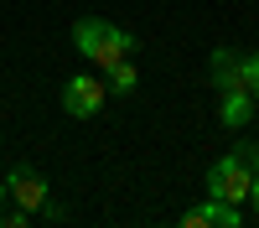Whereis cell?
Here are the masks:
<instances>
[{
    "instance_id": "1",
    "label": "cell",
    "mask_w": 259,
    "mask_h": 228,
    "mask_svg": "<svg viewBox=\"0 0 259 228\" xmlns=\"http://www.w3.org/2000/svg\"><path fill=\"white\" fill-rule=\"evenodd\" d=\"M73 47L94 62V68H104L109 73L114 62H124L130 52H135V36L130 31H119V26H109V21H99V16H83L78 26H73Z\"/></svg>"
},
{
    "instance_id": "2",
    "label": "cell",
    "mask_w": 259,
    "mask_h": 228,
    "mask_svg": "<svg viewBox=\"0 0 259 228\" xmlns=\"http://www.w3.org/2000/svg\"><path fill=\"white\" fill-rule=\"evenodd\" d=\"M249 187H254V171H249V161L233 151V156H223L218 166L207 171V197H218V202H249Z\"/></svg>"
},
{
    "instance_id": "3",
    "label": "cell",
    "mask_w": 259,
    "mask_h": 228,
    "mask_svg": "<svg viewBox=\"0 0 259 228\" xmlns=\"http://www.w3.org/2000/svg\"><path fill=\"white\" fill-rule=\"evenodd\" d=\"M62 109H68L73 119H94L104 109V78H68L62 83Z\"/></svg>"
},
{
    "instance_id": "4",
    "label": "cell",
    "mask_w": 259,
    "mask_h": 228,
    "mask_svg": "<svg viewBox=\"0 0 259 228\" xmlns=\"http://www.w3.org/2000/svg\"><path fill=\"white\" fill-rule=\"evenodd\" d=\"M6 192H11L16 207H26V213H41V207H47V181H41V171H31V166H11Z\"/></svg>"
},
{
    "instance_id": "5",
    "label": "cell",
    "mask_w": 259,
    "mask_h": 228,
    "mask_svg": "<svg viewBox=\"0 0 259 228\" xmlns=\"http://www.w3.org/2000/svg\"><path fill=\"white\" fill-rule=\"evenodd\" d=\"M182 223H187V228H239L244 213H239L233 202H218V197H212V202H202V207H187Z\"/></svg>"
},
{
    "instance_id": "6",
    "label": "cell",
    "mask_w": 259,
    "mask_h": 228,
    "mask_svg": "<svg viewBox=\"0 0 259 228\" xmlns=\"http://www.w3.org/2000/svg\"><path fill=\"white\" fill-rule=\"evenodd\" d=\"M212 88L228 94V88H244V57L233 47H218L212 52Z\"/></svg>"
},
{
    "instance_id": "7",
    "label": "cell",
    "mask_w": 259,
    "mask_h": 228,
    "mask_svg": "<svg viewBox=\"0 0 259 228\" xmlns=\"http://www.w3.org/2000/svg\"><path fill=\"white\" fill-rule=\"evenodd\" d=\"M254 94L249 88H228L223 94V124H228V130H239V124H249V114H254Z\"/></svg>"
},
{
    "instance_id": "8",
    "label": "cell",
    "mask_w": 259,
    "mask_h": 228,
    "mask_svg": "<svg viewBox=\"0 0 259 228\" xmlns=\"http://www.w3.org/2000/svg\"><path fill=\"white\" fill-rule=\"evenodd\" d=\"M109 88H119V94H135V88H140V73L130 68V57L109 68Z\"/></svg>"
},
{
    "instance_id": "9",
    "label": "cell",
    "mask_w": 259,
    "mask_h": 228,
    "mask_svg": "<svg viewBox=\"0 0 259 228\" xmlns=\"http://www.w3.org/2000/svg\"><path fill=\"white\" fill-rule=\"evenodd\" d=\"M244 88L259 99V57H244Z\"/></svg>"
},
{
    "instance_id": "10",
    "label": "cell",
    "mask_w": 259,
    "mask_h": 228,
    "mask_svg": "<svg viewBox=\"0 0 259 228\" xmlns=\"http://www.w3.org/2000/svg\"><path fill=\"white\" fill-rule=\"evenodd\" d=\"M239 156H244V161H249V171H254V176H259V145H239Z\"/></svg>"
},
{
    "instance_id": "11",
    "label": "cell",
    "mask_w": 259,
    "mask_h": 228,
    "mask_svg": "<svg viewBox=\"0 0 259 228\" xmlns=\"http://www.w3.org/2000/svg\"><path fill=\"white\" fill-rule=\"evenodd\" d=\"M249 197H254V213H259V176H254V187H249Z\"/></svg>"
}]
</instances>
